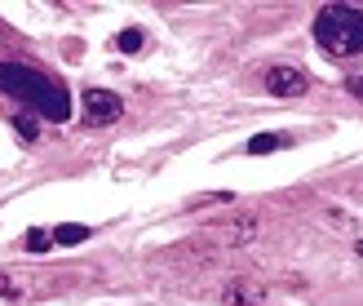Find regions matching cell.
<instances>
[{"label": "cell", "instance_id": "obj_9", "mask_svg": "<svg viewBox=\"0 0 363 306\" xmlns=\"http://www.w3.org/2000/svg\"><path fill=\"white\" fill-rule=\"evenodd\" d=\"M89 240V226H58L53 231V244H80Z\"/></svg>", "mask_w": 363, "mask_h": 306}, {"label": "cell", "instance_id": "obj_13", "mask_svg": "<svg viewBox=\"0 0 363 306\" xmlns=\"http://www.w3.org/2000/svg\"><path fill=\"white\" fill-rule=\"evenodd\" d=\"M13 293H18V289H13V284H9L5 275H0V297H13Z\"/></svg>", "mask_w": 363, "mask_h": 306}, {"label": "cell", "instance_id": "obj_4", "mask_svg": "<svg viewBox=\"0 0 363 306\" xmlns=\"http://www.w3.org/2000/svg\"><path fill=\"white\" fill-rule=\"evenodd\" d=\"M262 84H266L270 98H301L311 80H306V71H297V67H270L262 76Z\"/></svg>", "mask_w": 363, "mask_h": 306}, {"label": "cell", "instance_id": "obj_6", "mask_svg": "<svg viewBox=\"0 0 363 306\" xmlns=\"http://www.w3.org/2000/svg\"><path fill=\"white\" fill-rule=\"evenodd\" d=\"M257 231H262V222L244 213V218H235L230 226H222V240H226V244H248L252 236H257Z\"/></svg>", "mask_w": 363, "mask_h": 306}, {"label": "cell", "instance_id": "obj_2", "mask_svg": "<svg viewBox=\"0 0 363 306\" xmlns=\"http://www.w3.org/2000/svg\"><path fill=\"white\" fill-rule=\"evenodd\" d=\"M315 40L333 58H354L363 53V9L354 5H323L315 18Z\"/></svg>", "mask_w": 363, "mask_h": 306}, {"label": "cell", "instance_id": "obj_14", "mask_svg": "<svg viewBox=\"0 0 363 306\" xmlns=\"http://www.w3.org/2000/svg\"><path fill=\"white\" fill-rule=\"evenodd\" d=\"M359 258H363V240H359Z\"/></svg>", "mask_w": 363, "mask_h": 306}, {"label": "cell", "instance_id": "obj_1", "mask_svg": "<svg viewBox=\"0 0 363 306\" xmlns=\"http://www.w3.org/2000/svg\"><path fill=\"white\" fill-rule=\"evenodd\" d=\"M0 94H9L18 102V111L45 116L49 124H62L71 116L67 84L53 80L40 67H27V62H0Z\"/></svg>", "mask_w": 363, "mask_h": 306}, {"label": "cell", "instance_id": "obj_10", "mask_svg": "<svg viewBox=\"0 0 363 306\" xmlns=\"http://www.w3.org/2000/svg\"><path fill=\"white\" fill-rule=\"evenodd\" d=\"M116 49H120V53H138V49H142V31H138V27L120 31V35H116Z\"/></svg>", "mask_w": 363, "mask_h": 306}, {"label": "cell", "instance_id": "obj_11", "mask_svg": "<svg viewBox=\"0 0 363 306\" xmlns=\"http://www.w3.org/2000/svg\"><path fill=\"white\" fill-rule=\"evenodd\" d=\"M27 248H31V253L49 248V231H27Z\"/></svg>", "mask_w": 363, "mask_h": 306}, {"label": "cell", "instance_id": "obj_8", "mask_svg": "<svg viewBox=\"0 0 363 306\" xmlns=\"http://www.w3.org/2000/svg\"><path fill=\"white\" fill-rule=\"evenodd\" d=\"M13 129H18V138H23V142H35V138H40V124H35L31 111H18V116H13Z\"/></svg>", "mask_w": 363, "mask_h": 306}, {"label": "cell", "instance_id": "obj_3", "mask_svg": "<svg viewBox=\"0 0 363 306\" xmlns=\"http://www.w3.org/2000/svg\"><path fill=\"white\" fill-rule=\"evenodd\" d=\"M120 116H124L120 94H111V89H84V120L94 124V129H106V124H116Z\"/></svg>", "mask_w": 363, "mask_h": 306}, {"label": "cell", "instance_id": "obj_12", "mask_svg": "<svg viewBox=\"0 0 363 306\" xmlns=\"http://www.w3.org/2000/svg\"><path fill=\"white\" fill-rule=\"evenodd\" d=\"M346 89H350V94L363 102V76H350V80H346Z\"/></svg>", "mask_w": 363, "mask_h": 306}, {"label": "cell", "instance_id": "obj_7", "mask_svg": "<svg viewBox=\"0 0 363 306\" xmlns=\"http://www.w3.org/2000/svg\"><path fill=\"white\" fill-rule=\"evenodd\" d=\"M279 147H288V133H257L248 142L252 155H266V151H279Z\"/></svg>", "mask_w": 363, "mask_h": 306}, {"label": "cell", "instance_id": "obj_5", "mask_svg": "<svg viewBox=\"0 0 363 306\" xmlns=\"http://www.w3.org/2000/svg\"><path fill=\"white\" fill-rule=\"evenodd\" d=\"M262 289H257V284H252V280H226L222 284V302L226 306H262Z\"/></svg>", "mask_w": 363, "mask_h": 306}]
</instances>
